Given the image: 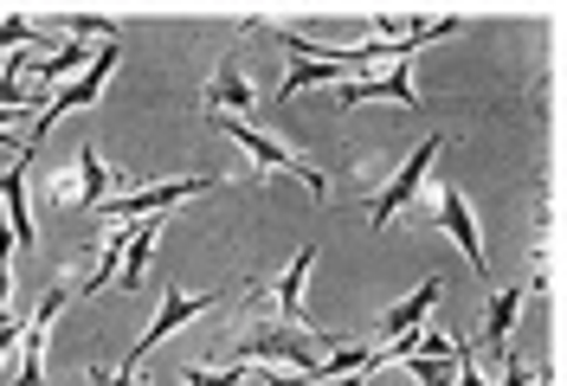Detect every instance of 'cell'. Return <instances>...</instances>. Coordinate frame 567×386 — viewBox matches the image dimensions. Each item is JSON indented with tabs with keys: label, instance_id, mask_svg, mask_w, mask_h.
<instances>
[{
	"label": "cell",
	"instance_id": "8fae6325",
	"mask_svg": "<svg viewBox=\"0 0 567 386\" xmlns=\"http://www.w3.org/2000/svg\"><path fill=\"white\" fill-rule=\"evenodd\" d=\"M439 296H445V290H439V278H425L420 290L406 296V303H393V310H381V316H374V328H368V342H393V335L420 328V322H425V310H439Z\"/></svg>",
	"mask_w": 567,
	"mask_h": 386
},
{
	"label": "cell",
	"instance_id": "52a82bcc",
	"mask_svg": "<svg viewBox=\"0 0 567 386\" xmlns=\"http://www.w3.org/2000/svg\"><path fill=\"white\" fill-rule=\"evenodd\" d=\"M200 187H219V175H187V180H162V187H130V194H116L110 207H97L110 219V226H130V219H148V212H168L181 207L187 194H200Z\"/></svg>",
	"mask_w": 567,
	"mask_h": 386
},
{
	"label": "cell",
	"instance_id": "2e32d148",
	"mask_svg": "<svg viewBox=\"0 0 567 386\" xmlns=\"http://www.w3.org/2000/svg\"><path fill=\"white\" fill-rule=\"evenodd\" d=\"M349 71L342 65H329V59H290V71H284V84H278V97H297V91H310V84H342Z\"/></svg>",
	"mask_w": 567,
	"mask_h": 386
},
{
	"label": "cell",
	"instance_id": "ba28073f",
	"mask_svg": "<svg viewBox=\"0 0 567 386\" xmlns=\"http://www.w3.org/2000/svg\"><path fill=\"white\" fill-rule=\"evenodd\" d=\"M432 219H439V232L471 258V271H477V278H491V258H484V239H477V212L464 207L458 187H445V180L432 187Z\"/></svg>",
	"mask_w": 567,
	"mask_h": 386
},
{
	"label": "cell",
	"instance_id": "e0dca14e",
	"mask_svg": "<svg viewBox=\"0 0 567 386\" xmlns=\"http://www.w3.org/2000/svg\"><path fill=\"white\" fill-rule=\"evenodd\" d=\"M181 386H251V367H181Z\"/></svg>",
	"mask_w": 567,
	"mask_h": 386
},
{
	"label": "cell",
	"instance_id": "d6986e66",
	"mask_svg": "<svg viewBox=\"0 0 567 386\" xmlns=\"http://www.w3.org/2000/svg\"><path fill=\"white\" fill-rule=\"evenodd\" d=\"M33 39H39V27L27 13H7V20H0V52H7V45H33Z\"/></svg>",
	"mask_w": 567,
	"mask_h": 386
},
{
	"label": "cell",
	"instance_id": "ac0fdd59",
	"mask_svg": "<svg viewBox=\"0 0 567 386\" xmlns=\"http://www.w3.org/2000/svg\"><path fill=\"white\" fill-rule=\"evenodd\" d=\"M84 380H91V386H148L136 367H116V361H97V367H84Z\"/></svg>",
	"mask_w": 567,
	"mask_h": 386
},
{
	"label": "cell",
	"instance_id": "277c9868",
	"mask_svg": "<svg viewBox=\"0 0 567 386\" xmlns=\"http://www.w3.org/2000/svg\"><path fill=\"white\" fill-rule=\"evenodd\" d=\"M226 296H239V290H207V296H194V290H175V283H168V290H162V310H155V322L142 328V335H136V348L123 354L116 367H142V361L155 354V342H168V335H175L181 322H194V316H207V310H219Z\"/></svg>",
	"mask_w": 567,
	"mask_h": 386
},
{
	"label": "cell",
	"instance_id": "30bf717a",
	"mask_svg": "<svg viewBox=\"0 0 567 386\" xmlns=\"http://www.w3.org/2000/svg\"><path fill=\"white\" fill-rule=\"evenodd\" d=\"M336 97H342V109L368 104V97H388V104L420 109V91H413L406 65H388V71H361V77H342V84H336Z\"/></svg>",
	"mask_w": 567,
	"mask_h": 386
},
{
	"label": "cell",
	"instance_id": "ffe728a7",
	"mask_svg": "<svg viewBox=\"0 0 567 386\" xmlns=\"http://www.w3.org/2000/svg\"><path fill=\"white\" fill-rule=\"evenodd\" d=\"M496 386H535V367H523L516 354H503V380Z\"/></svg>",
	"mask_w": 567,
	"mask_h": 386
},
{
	"label": "cell",
	"instance_id": "7c38bea8",
	"mask_svg": "<svg viewBox=\"0 0 567 386\" xmlns=\"http://www.w3.org/2000/svg\"><path fill=\"white\" fill-rule=\"evenodd\" d=\"M71 175H78V200H71V207H110V200H116V194H130V187H123V180L130 175H116V168H104V161H97V148H78V168H71Z\"/></svg>",
	"mask_w": 567,
	"mask_h": 386
},
{
	"label": "cell",
	"instance_id": "6da1fadb",
	"mask_svg": "<svg viewBox=\"0 0 567 386\" xmlns=\"http://www.w3.org/2000/svg\"><path fill=\"white\" fill-rule=\"evenodd\" d=\"M349 342V335H329V328H290V322H271V316H233V335H226V348L239 367H284V374H310L322 354H336Z\"/></svg>",
	"mask_w": 567,
	"mask_h": 386
},
{
	"label": "cell",
	"instance_id": "3957f363",
	"mask_svg": "<svg viewBox=\"0 0 567 386\" xmlns=\"http://www.w3.org/2000/svg\"><path fill=\"white\" fill-rule=\"evenodd\" d=\"M213 123H219L226 136H233L239 148H246L258 175H297L303 187H310V200H322V194H329V180H322L317 168L303 161V155H290V148H284L278 136H271V129H258V123H239V116H213Z\"/></svg>",
	"mask_w": 567,
	"mask_h": 386
},
{
	"label": "cell",
	"instance_id": "8992f818",
	"mask_svg": "<svg viewBox=\"0 0 567 386\" xmlns=\"http://www.w3.org/2000/svg\"><path fill=\"white\" fill-rule=\"evenodd\" d=\"M110 71H116V39H104V52L84 65V77H71L65 91H52V104H45V116H39L33 129H27V148L39 155V142H45V129L65 116V109H84V104H97L104 97V84H110Z\"/></svg>",
	"mask_w": 567,
	"mask_h": 386
},
{
	"label": "cell",
	"instance_id": "5bb4252c",
	"mask_svg": "<svg viewBox=\"0 0 567 386\" xmlns=\"http://www.w3.org/2000/svg\"><path fill=\"white\" fill-rule=\"evenodd\" d=\"M529 296H535V283H509V290L491 296V310H484V354H509V328H516Z\"/></svg>",
	"mask_w": 567,
	"mask_h": 386
},
{
	"label": "cell",
	"instance_id": "9a60e30c",
	"mask_svg": "<svg viewBox=\"0 0 567 386\" xmlns=\"http://www.w3.org/2000/svg\"><path fill=\"white\" fill-rule=\"evenodd\" d=\"M168 232V212H148V219H130V246H123V271H116V283L123 290H136L142 271H148V251H155V239Z\"/></svg>",
	"mask_w": 567,
	"mask_h": 386
},
{
	"label": "cell",
	"instance_id": "9c48e42d",
	"mask_svg": "<svg viewBox=\"0 0 567 386\" xmlns=\"http://www.w3.org/2000/svg\"><path fill=\"white\" fill-rule=\"evenodd\" d=\"M207 116H239V123H258V91L239 71V52H226L219 71L207 77Z\"/></svg>",
	"mask_w": 567,
	"mask_h": 386
},
{
	"label": "cell",
	"instance_id": "5b68a950",
	"mask_svg": "<svg viewBox=\"0 0 567 386\" xmlns=\"http://www.w3.org/2000/svg\"><path fill=\"white\" fill-rule=\"evenodd\" d=\"M439 148H445V136H425L420 148H413V155H406V161L393 168L388 187H381V194H374V207H368V232H388L393 212H400V207H406V200H413V194L425 187V168L439 161Z\"/></svg>",
	"mask_w": 567,
	"mask_h": 386
},
{
	"label": "cell",
	"instance_id": "4fadbf2b",
	"mask_svg": "<svg viewBox=\"0 0 567 386\" xmlns=\"http://www.w3.org/2000/svg\"><path fill=\"white\" fill-rule=\"evenodd\" d=\"M27 168L33 161H13L7 175H0V200H7V232H13V246L20 251H33V194H27Z\"/></svg>",
	"mask_w": 567,
	"mask_h": 386
},
{
	"label": "cell",
	"instance_id": "7a4b0ae2",
	"mask_svg": "<svg viewBox=\"0 0 567 386\" xmlns=\"http://www.w3.org/2000/svg\"><path fill=\"white\" fill-rule=\"evenodd\" d=\"M71 296H78V271H59L52 278V290L39 296V310H33V322L20 328V342H13V386H39L45 380V335H52V322L71 310Z\"/></svg>",
	"mask_w": 567,
	"mask_h": 386
}]
</instances>
